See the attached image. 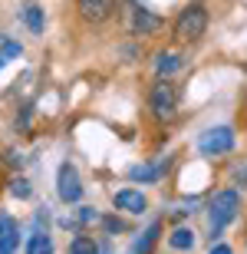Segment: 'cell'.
<instances>
[{
    "label": "cell",
    "mask_w": 247,
    "mask_h": 254,
    "mask_svg": "<svg viewBox=\"0 0 247 254\" xmlns=\"http://www.w3.org/2000/svg\"><path fill=\"white\" fill-rule=\"evenodd\" d=\"M119 17H122V27L139 33V37L155 33V30L162 27V17H158L155 10H148L142 0H122V3H119Z\"/></svg>",
    "instance_id": "6da1fadb"
},
{
    "label": "cell",
    "mask_w": 247,
    "mask_h": 254,
    "mask_svg": "<svg viewBox=\"0 0 247 254\" xmlns=\"http://www.w3.org/2000/svg\"><path fill=\"white\" fill-rule=\"evenodd\" d=\"M204 30H208V10L201 7V3H191L178 13L175 20V43H198L204 37Z\"/></svg>",
    "instance_id": "7a4b0ae2"
},
{
    "label": "cell",
    "mask_w": 247,
    "mask_h": 254,
    "mask_svg": "<svg viewBox=\"0 0 247 254\" xmlns=\"http://www.w3.org/2000/svg\"><path fill=\"white\" fill-rule=\"evenodd\" d=\"M238 208H241V195L234 189L228 191H218V195L211 198V208H208V228H211V238L221 235L224 228L238 218Z\"/></svg>",
    "instance_id": "3957f363"
},
{
    "label": "cell",
    "mask_w": 247,
    "mask_h": 254,
    "mask_svg": "<svg viewBox=\"0 0 247 254\" xmlns=\"http://www.w3.org/2000/svg\"><path fill=\"white\" fill-rule=\"evenodd\" d=\"M148 109H152L158 119H168L175 109H178V86L171 79H158L148 93Z\"/></svg>",
    "instance_id": "277c9868"
},
{
    "label": "cell",
    "mask_w": 247,
    "mask_h": 254,
    "mask_svg": "<svg viewBox=\"0 0 247 254\" xmlns=\"http://www.w3.org/2000/svg\"><path fill=\"white\" fill-rule=\"evenodd\" d=\"M231 145H234V132L228 126H218L198 139V152H204V155H224V152H231Z\"/></svg>",
    "instance_id": "5b68a950"
},
{
    "label": "cell",
    "mask_w": 247,
    "mask_h": 254,
    "mask_svg": "<svg viewBox=\"0 0 247 254\" xmlns=\"http://www.w3.org/2000/svg\"><path fill=\"white\" fill-rule=\"evenodd\" d=\"M56 191H59L63 201H79V195H83V182H79V172L73 169V165H59Z\"/></svg>",
    "instance_id": "8992f818"
},
{
    "label": "cell",
    "mask_w": 247,
    "mask_h": 254,
    "mask_svg": "<svg viewBox=\"0 0 247 254\" xmlns=\"http://www.w3.org/2000/svg\"><path fill=\"white\" fill-rule=\"evenodd\" d=\"M112 10H115V0H79V13L89 23H102Z\"/></svg>",
    "instance_id": "52a82bcc"
},
{
    "label": "cell",
    "mask_w": 247,
    "mask_h": 254,
    "mask_svg": "<svg viewBox=\"0 0 247 254\" xmlns=\"http://www.w3.org/2000/svg\"><path fill=\"white\" fill-rule=\"evenodd\" d=\"M115 208L119 211H125V215H142L145 208H148V201H145L142 191H135V189H125L115 195Z\"/></svg>",
    "instance_id": "ba28073f"
},
{
    "label": "cell",
    "mask_w": 247,
    "mask_h": 254,
    "mask_svg": "<svg viewBox=\"0 0 247 254\" xmlns=\"http://www.w3.org/2000/svg\"><path fill=\"white\" fill-rule=\"evenodd\" d=\"M181 57L178 53H171V50H165V53H158V57H155V76H158V79H171V76L175 73H181Z\"/></svg>",
    "instance_id": "9c48e42d"
},
{
    "label": "cell",
    "mask_w": 247,
    "mask_h": 254,
    "mask_svg": "<svg viewBox=\"0 0 247 254\" xmlns=\"http://www.w3.org/2000/svg\"><path fill=\"white\" fill-rule=\"evenodd\" d=\"M17 248V225L10 218H0V251H13Z\"/></svg>",
    "instance_id": "30bf717a"
},
{
    "label": "cell",
    "mask_w": 247,
    "mask_h": 254,
    "mask_svg": "<svg viewBox=\"0 0 247 254\" xmlns=\"http://www.w3.org/2000/svg\"><path fill=\"white\" fill-rule=\"evenodd\" d=\"M168 245L175 248V251H188L191 245H195V235H191V228H175L168 238Z\"/></svg>",
    "instance_id": "8fae6325"
},
{
    "label": "cell",
    "mask_w": 247,
    "mask_h": 254,
    "mask_svg": "<svg viewBox=\"0 0 247 254\" xmlns=\"http://www.w3.org/2000/svg\"><path fill=\"white\" fill-rule=\"evenodd\" d=\"M158 231H162V228H158V221H155L152 228H145V231H142V238H139V241L132 245V251H139V254H142V251H148V248H152V241L158 238Z\"/></svg>",
    "instance_id": "7c38bea8"
},
{
    "label": "cell",
    "mask_w": 247,
    "mask_h": 254,
    "mask_svg": "<svg viewBox=\"0 0 247 254\" xmlns=\"http://www.w3.org/2000/svg\"><path fill=\"white\" fill-rule=\"evenodd\" d=\"M162 172H165V165H142V169H132V179H139V182H158L162 179Z\"/></svg>",
    "instance_id": "4fadbf2b"
},
{
    "label": "cell",
    "mask_w": 247,
    "mask_h": 254,
    "mask_svg": "<svg viewBox=\"0 0 247 254\" xmlns=\"http://www.w3.org/2000/svg\"><path fill=\"white\" fill-rule=\"evenodd\" d=\"M27 251L30 254H49V251H53V241H49L47 235H33L27 241Z\"/></svg>",
    "instance_id": "5bb4252c"
},
{
    "label": "cell",
    "mask_w": 247,
    "mask_h": 254,
    "mask_svg": "<svg viewBox=\"0 0 247 254\" xmlns=\"http://www.w3.org/2000/svg\"><path fill=\"white\" fill-rule=\"evenodd\" d=\"M96 254L99 251V245H96V241H89V238H76V241H73V245H69V254Z\"/></svg>",
    "instance_id": "9a60e30c"
},
{
    "label": "cell",
    "mask_w": 247,
    "mask_h": 254,
    "mask_svg": "<svg viewBox=\"0 0 247 254\" xmlns=\"http://www.w3.org/2000/svg\"><path fill=\"white\" fill-rule=\"evenodd\" d=\"M27 23H30V30H33V33H40V30H43V13H40V7H30L27 10Z\"/></svg>",
    "instance_id": "2e32d148"
},
{
    "label": "cell",
    "mask_w": 247,
    "mask_h": 254,
    "mask_svg": "<svg viewBox=\"0 0 247 254\" xmlns=\"http://www.w3.org/2000/svg\"><path fill=\"white\" fill-rule=\"evenodd\" d=\"M10 191H13L17 198H30V191H33V189H30V182H23V179H13V182H10Z\"/></svg>",
    "instance_id": "e0dca14e"
},
{
    "label": "cell",
    "mask_w": 247,
    "mask_h": 254,
    "mask_svg": "<svg viewBox=\"0 0 247 254\" xmlns=\"http://www.w3.org/2000/svg\"><path fill=\"white\" fill-rule=\"evenodd\" d=\"M0 53H3V57H7V60H10V57H20V47H17V43H13V40H7Z\"/></svg>",
    "instance_id": "ac0fdd59"
},
{
    "label": "cell",
    "mask_w": 247,
    "mask_h": 254,
    "mask_svg": "<svg viewBox=\"0 0 247 254\" xmlns=\"http://www.w3.org/2000/svg\"><path fill=\"white\" fill-rule=\"evenodd\" d=\"M105 225H109V228H112V231H115V235H119V231H122V225H119V221H115V218H105Z\"/></svg>",
    "instance_id": "d6986e66"
},
{
    "label": "cell",
    "mask_w": 247,
    "mask_h": 254,
    "mask_svg": "<svg viewBox=\"0 0 247 254\" xmlns=\"http://www.w3.org/2000/svg\"><path fill=\"white\" fill-rule=\"evenodd\" d=\"M3 63H7V57H3V53H0V66H3Z\"/></svg>",
    "instance_id": "ffe728a7"
}]
</instances>
